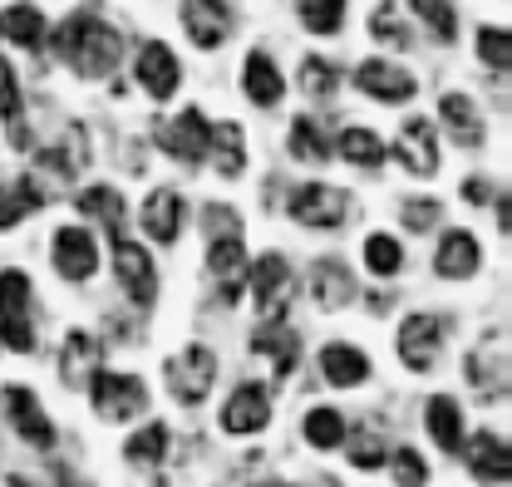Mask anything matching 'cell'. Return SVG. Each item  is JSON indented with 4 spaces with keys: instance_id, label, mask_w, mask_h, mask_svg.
<instances>
[{
    "instance_id": "16",
    "label": "cell",
    "mask_w": 512,
    "mask_h": 487,
    "mask_svg": "<svg viewBox=\"0 0 512 487\" xmlns=\"http://www.w3.org/2000/svg\"><path fill=\"white\" fill-rule=\"evenodd\" d=\"M133 74H138V84H143L153 99H173L178 84H183V64H178V55H173L168 45H158V40L138 50V69H133Z\"/></svg>"
},
{
    "instance_id": "26",
    "label": "cell",
    "mask_w": 512,
    "mask_h": 487,
    "mask_svg": "<svg viewBox=\"0 0 512 487\" xmlns=\"http://www.w3.org/2000/svg\"><path fill=\"white\" fill-rule=\"evenodd\" d=\"M207 158H212V168L222 178H242V168H247V138H242V128L237 123H217L212 138H207Z\"/></svg>"
},
{
    "instance_id": "44",
    "label": "cell",
    "mask_w": 512,
    "mask_h": 487,
    "mask_svg": "<svg viewBox=\"0 0 512 487\" xmlns=\"http://www.w3.org/2000/svg\"><path fill=\"white\" fill-rule=\"evenodd\" d=\"M439 212H444V207H439L434 197H409L399 217H404V227H409V232H429V227L439 222Z\"/></svg>"
},
{
    "instance_id": "23",
    "label": "cell",
    "mask_w": 512,
    "mask_h": 487,
    "mask_svg": "<svg viewBox=\"0 0 512 487\" xmlns=\"http://www.w3.org/2000/svg\"><path fill=\"white\" fill-rule=\"evenodd\" d=\"M424 428H429V438L439 443V453H458L463 448V409H458V399H429L424 404Z\"/></svg>"
},
{
    "instance_id": "27",
    "label": "cell",
    "mask_w": 512,
    "mask_h": 487,
    "mask_svg": "<svg viewBox=\"0 0 512 487\" xmlns=\"http://www.w3.org/2000/svg\"><path fill=\"white\" fill-rule=\"evenodd\" d=\"M0 40L20 45V50H40L45 45V15L35 5H10L0 10Z\"/></svg>"
},
{
    "instance_id": "11",
    "label": "cell",
    "mask_w": 512,
    "mask_h": 487,
    "mask_svg": "<svg viewBox=\"0 0 512 487\" xmlns=\"http://www.w3.org/2000/svg\"><path fill=\"white\" fill-rule=\"evenodd\" d=\"M207 138H212V123H207L202 109H183L173 123L158 128L163 153H173L178 163H202V158H207Z\"/></svg>"
},
{
    "instance_id": "18",
    "label": "cell",
    "mask_w": 512,
    "mask_h": 487,
    "mask_svg": "<svg viewBox=\"0 0 512 487\" xmlns=\"http://www.w3.org/2000/svg\"><path fill=\"white\" fill-rule=\"evenodd\" d=\"M138 222H143V232H148L153 242L173 246L178 237H183V197H178L173 187H158V192H148V202H143Z\"/></svg>"
},
{
    "instance_id": "13",
    "label": "cell",
    "mask_w": 512,
    "mask_h": 487,
    "mask_svg": "<svg viewBox=\"0 0 512 487\" xmlns=\"http://www.w3.org/2000/svg\"><path fill=\"white\" fill-rule=\"evenodd\" d=\"M55 271L74 286L99 271V242H94L89 227H60L55 232Z\"/></svg>"
},
{
    "instance_id": "42",
    "label": "cell",
    "mask_w": 512,
    "mask_h": 487,
    "mask_svg": "<svg viewBox=\"0 0 512 487\" xmlns=\"http://www.w3.org/2000/svg\"><path fill=\"white\" fill-rule=\"evenodd\" d=\"M370 35H375L380 45H394V50H409V45H414V40H409V25H404V20H394V10H389V5H380V10H375Z\"/></svg>"
},
{
    "instance_id": "5",
    "label": "cell",
    "mask_w": 512,
    "mask_h": 487,
    "mask_svg": "<svg viewBox=\"0 0 512 487\" xmlns=\"http://www.w3.org/2000/svg\"><path fill=\"white\" fill-rule=\"evenodd\" d=\"M163 369H168V389H173L178 404H202V399L212 394V384H217V355H212L207 345L178 350Z\"/></svg>"
},
{
    "instance_id": "1",
    "label": "cell",
    "mask_w": 512,
    "mask_h": 487,
    "mask_svg": "<svg viewBox=\"0 0 512 487\" xmlns=\"http://www.w3.org/2000/svg\"><path fill=\"white\" fill-rule=\"evenodd\" d=\"M55 50L79 79H104L124 60V35L114 25H104L94 10H79L55 30Z\"/></svg>"
},
{
    "instance_id": "6",
    "label": "cell",
    "mask_w": 512,
    "mask_h": 487,
    "mask_svg": "<svg viewBox=\"0 0 512 487\" xmlns=\"http://www.w3.org/2000/svg\"><path fill=\"white\" fill-rule=\"evenodd\" d=\"M291 217L301 227H316V232H335L345 217H350V197L330 183H306L291 192Z\"/></svg>"
},
{
    "instance_id": "48",
    "label": "cell",
    "mask_w": 512,
    "mask_h": 487,
    "mask_svg": "<svg viewBox=\"0 0 512 487\" xmlns=\"http://www.w3.org/2000/svg\"><path fill=\"white\" fill-rule=\"evenodd\" d=\"M5 487H35V483H30V478H20V473H15V478H5Z\"/></svg>"
},
{
    "instance_id": "4",
    "label": "cell",
    "mask_w": 512,
    "mask_h": 487,
    "mask_svg": "<svg viewBox=\"0 0 512 487\" xmlns=\"http://www.w3.org/2000/svg\"><path fill=\"white\" fill-rule=\"evenodd\" d=\"M394 355L404 360L409 374H429L444 355V320L439 315H409L399 320V335H394Z\"/></svg>"
},
{
    "instance_id": "2",
    "label": "cell",
    "mask_w": 512,
    "mask_h": 487,
    "mask_svg": "<svg viewBox=\"0 0 512 487\" xmlns=\"http://www.w3.org/2000/svg\"><path fill=\"white\" fill-rule=\"evenodd\" d=\"M0 345L15 355L35 350V325H30V276L25 271H0Z\"/></svg>"
},
{
    "instance_id": "39",
    "label": "cell",
    "mask_w": 512,
    "mask_h": 487,
    "mask_svg": "<svg viewBox=\"0 0 512 487\" xmlns=\"http://www.w3.org/2000/svg\"><path fill=\"white\" fill-rule=\"evenodd\" d=\"M409 5H414V15H419V20H424V25H429V30H434V35H439V40H453V35H458V15H453V0H409Z\"/></svg>"
},
{
    "instance_id": "21",
    "label": "cell",
    "mask_w": 512,
    "mask_h": 487,
    "mask_svg": "<svg viewBox=\"0 0 512 487\" xmlns=\"http://www.w3.org/2000/svg\"><path fill=\"white\" fill-rule=\"evenodd\" d=\"M252 350L271 360V374H276V379H286L291 369L301 365V335L286 330V325H261L252 335Z\"/></svg>"
},
{
    "instance_id": "15",
    "label": "cell",
    "mask_w": 512,
    "mask_h": 487,
    "mask_svg": "<svg viewBox=\"0 0 512 487\" xmlns=\"http://www.w3.org/2000/svg\"><path fill=\"white\" fill-rule=\"evenodd\" d=\"M5 414H10V428L30 443V448H55V424L45 419V409H40V399L30 394V389H5Z\"/></svg>"
},
{
    "instance_id": "36",
    "label": "cell",
    "mask_w": 512,
    "mask_h": 487,
    "mask_svg": "<svg viewBox=\"0 0 512 487\" xmlns=\"http://www.w3.org/2000/svg\"><path fill=\"white\" fill-rule=\"evenodd\" d=\"M291 158H296V163H325V158H330V143H325V133H320L316 119L291 123Z\"/></svg>"
},
{
    "instance_id": "10",
    "label": "cell",
    "mask_w": 512,
    "mask_h": 487,
    "mask_svg": "<svg viewBox=\"0 0 512 487\" xmlns=\"http://www.w3.org/2000/svg\"><path fill=\"white\" fill-rule=\"evenodd\" d=\"M394 158L414 173V178H434L439 173V133H434V123L429 119H409L399 128V138H394Z\"/></svg>"
},
{
    "instance_id": "43",
    "label": "cell",
    "mask_w": 512,
    "mask_h": 487,
    "mask_svg": "<svg viewBox=\"0 0 512 487\" xmlns=\"http://www.w3.org/2000/svg\"><path fill=\"white\" fill-rule=\"evenodd\" d=\"M301 89L311 94V99H330L335 94V64H325V60H311L301 64Z\"/></svg>"
},
{
    "instance_id": "47",
    "label": "cell",
    "mask_w": 512,
    "mask_h": 487,
    "mask_svg": "<svg viewBox=\"0 0 512 487\" xmlns=\"http://www.w3.org/2000/svg\"><path fill=\"white\" fill-rule=\"evenodd\" d=\"M463 197H468V202H488V197H493V183H488V178H468V183H463Z\"/></svg>"
},
{
    "instance_id": "33",
    "label": "cell",
    "mask_w": 512,
    "mask_h": 487,
    "mask_svg": "<svg viewBox=\"0 0 512 487\" xmlns=\"http://www.w3.org/2000/svg\"><path fill=\"white\" fill-rule=\"evenodd\" d=\"M301 433H306V443L311 448H340L345 443V419H340V409H330V404H316V409H306V419H301Z\"/></svg>"
},
{
    "instance_id": "28",
    "label": "cell",
    "mask_w": 512,
    "mask_h": 487,
    "mask_svg": "<svg viewBox=\"0 0 512 487\" xmlns=\"http://www.w3.org/2000/svg\"><path fill=\"white\" fill-rule=\"evenodd\" d=\"M439 119H444V128L463 143V148L483 143V119H478L473 99H463V94H444V99H439Z\"/></svg>"
},
{
    "instance_id": "32",
    "label": "cell",
    "mask_w": 512,
    "mask_h": 487,
    "mask_svg": "<svg viewBox=\"0 0 512 487\" xmlns=\"http://www.w3.org/2000/svg\"><path fill=\"white\" fill-rule=\"evenodd\" d=\"M45 207V197H40V187L30 183V178H20V183L0 187V232L5 227H20L30 212H40Z\"/></svg>"
},
{
    "instance_id": "29",
    "label": "cell",
    "mask_w": 512,
    "mask_h": 487,
    "mask_svg": "<svg viewBox=\"0 0 512 487\" xmlns=\"http://www.w3.org/2000/svg\"><path fill=\"white\" fill-rule=\"evenodd\" d=\"M79 212L84 217H94V222H104V232H109V242H119L124 237V197L114 192V187H89L84 197H79Z\"/></svg>"
},
{
    "instance_id": "9",
    "label": "cell",
    "mask_w": 512,
    "mask_h": 487,
    "mask_svg": "<svg viewBox=\"0 0 512 487\" xmlns=\"http://www.w3.org/2000/svg\"><path fill=\"white\" fill-rule=\"evenodd\" d=\"M266 424H271V394H266V384H252V379L237 384L232 399H227V409H222V428L232 438H252Z\"/></svg>"
},
{
    "instance_id": "14",
    "label": "cell",
    "mask_w": 512,
    "mask_h": 487,
    "mask_svg": "<svg viewBox=\"0 0 512 487\" xmlns=\"http://www.w3.org/2000/svg\"><path fill=\"white\" fill-rule=\"evenodd\" d=\"M355 84H360V94H370L380 104H409L414 89H419L409 69H399V64H389V60H365L355 69Z\"/></svg>"
},
{
    "instance_id": "17",
    "label": "cell",
    "mask_w": 512,
    "mask_h": 487,
    "mask_svg": "<svg viewBox=\"0 0 512 487\" xmlns=\"http://www.w3.org/2000/svg\"><path fill=\"white\" fill-rule=\"evenodd\" d=\"M286 301H291V266L271 251L252 266V305L256 315H276L286 310Z\"/></svg>"
},
{
    "instance_id": "30",
    "label": "cell",
    "mask_w": 512,
    "mask_h": 487,
    "mask_svg": "<svg viewBox=\"0 0 512 487\" xmlns=\"http://www.w3.org/2000/svg\"><path fill=\"white\" fill-rule=\"evenodd\" d=\"M94 369H99V340H94V335H84V330H69L64 355H60L64 384H84Z\"/></svg>"
},
{
    "instance_id": "37",
    "label": "cell",
    "mask_w": 512,
    "mask_h": 487,
    "mask_svg": "<svg viewBox=\"0 0 512 487\" xmlns=\"http://www.w3.org/2000/svg\"><path fill=\"white\" fill-rule=\"evenodd\" d=\"M296 10L311 35H335L345 25V0H296Z\"/></svg>"
},
{
    "instance_id": "24",
    "label": "cell",
    "mask_w": 512,
    "mask_h": 487,
    "mask_svg": "<svg viewBox=\"0 0 512 487\" xmlns=\"http://www.w3.org/2000/svg\"><path fill=\"white\" fill-rule=\"evenodd\" d=\"M242 89H247V99H252V104H261V109L281 104L286 84H281V69L271 64V55H261V50H252V55H247V64H242Z\"/></svg>"
},
{
    "instance_id": "12",
    "label": "cell",
    "mask_w": 512,
    "mask_h": 487,
    "mask_svg": "<svg viewBox=\"0 0 512 487\" xmlns=\"http://www.w3.org/2000/svg\"><path fill=\"white\" fill-rule=\"evenodd\" d=\"M242 271H247V246H242V232H222L207 246V276L222 286V301L237 305L242 296Z\"/></svg>"
},
{
    "instance_id": "49",
    "label": "cell",
    "mask_w": 512,
    "mask_h": 487,
    "mask_svg": "<svg viewBox=\"0 0 512 487\" xmlns=\"http://www.w3.org/2000/svg\"><path fill=\"white\" fill-rule=\"evenodd\" d=\"M256 487H286V483H256Z\"/></svg>"
},
{
    "instance_id": "34",
    "label": "cell",
    "mask_w": 512,
    "mask_h": 487,
    "mask_svg": "<svg viewBox=\"0 0 512 487\" xmlns=\"http://www.w3.org/2000/svg\"><path fill=\"white\" fill-rule=\"evenodd\" d=\"M168 443H173V433H168V428L148 424V428H138V433L124 443V458L128 463H138V468H153V463H163V458H168Z\"/></svg>"
},
{
    "instance_id": "3",
    "label": "cell",
    "mask_w": 512,
    "mask_h": 487,
    "mask_svg": "<svg viewBox=\"0 0 512 487\" xmlns=\"http://www.w3.org/2000/svg\"><path fill=\"white\" fill-rule=\"evenodd\" d=\"M89 399L99 409V419L109 424H124V419H138L148 409V389L138 374H114V369H94L89 374Z\"/></svg>"
},
{
    "instance_id": "35",
    "label": "cell",
    "mask_w": 512,
    "mask_h": 487,
    "mask_svg": "<svg viewBox=\"0 0 512 487\" xmlns=\"http://www.w3.org/2000/svg\"><path fill=\"white\" fill-rule=\"evenodd\" d=\"M20 114H25V99H20V79H15V69H10V64L0 60V119L10 123V138H15V148H25V143H30V133H25Z\"/></svg>"
},
{
    "instance_id": "20",
    "label": "cell",
    "mask_w": 512,
    "mask_h": 487,
    "mask_svg": "<svg viewBox=\"0 0 512 487\" xmlns=\"http://www.w3.org/2000/svg\"><path fill=\"white\" fill-rule=\"evenodd\" d=\"M468 468H473V478H478V483L503 487L512 478L508 438H503V433H478V438L468 443Z\"/></svg>"
},
{
    "instance_id": "46",
    "label": "cell",
    "mask_w": 512,
    "mask_h": 487,
    "mask_svg": "<svg viewBox=\"0 0 512 487\" xmlns=\"http://www.w3.org/2000/svg\"><path fill=\"white\" fill-rule=\"evenodd\" d=\"M463 369H468V384H473L478 394H493V389H498V379H503V360H498V365H488L478 350L468 355V365Z\"/></svg>"
},
{
    "instance_id": "41",
    "label": "cell",
    "mask_w": 512,
    "mask_h": 487,
    "mask_svg": "<svg viewBox=\"0 0 512 487\" xmlns=\"http://www.w3.org/2000/svg\"><path fill=\"white\" fill-rule=\"evenodd\" d=\"M389 468H394V487H429V463L419 458V448H404L399 443V453L389 458Z\"/></svg>"
},
{
    "instance_id": "25",
    "label": "cell",
    "mask_w": 512,
    "mask_h": 487,
    "mask_svg": "<svg viewBox=\"0 0 512 487\" xmlns=\"http://www.w3.org/2000/svg\"><path fill=\"white\" fill-rule=\"evenodd\" d=\"M311 296H316L320 310H340V305L355 301V281H350V271L340 266V261H316L311 266Z\"/></svg>"
},
{
    "instance_id": "38",
    "label": "cell",
    "mask_w": 512,
    "mask_h": 487,
    "mask_svg": "<svg viewBox=\"0 0 512 487\" xmlns=\"http://www.w3.org/2000/svg\"><path fill=\"white\" fill-rule=\"evenodd\" d=\"M365 266H370L375 276H399V271H404V251H399L394 237L375 232V237L365 242Z\"/></svg>"
},
{
    "instance_id": "7",
    "label": "cell",
    "mask_w": 512,
    "mask_h": 487,
    "mask_svg": "<svg viewBox=\"0 0 512 487\" xmlns=\"http://www.w3.org/2000/svg\"><path fill=\"white\" fill-rule=\"evenodd\" d=\"M114 276H119V286L128 291V301L138 305V310H148V305L158 301V266H153V251H143V246L128 242V237L114 242Z\"/></svg>"
},
{
    "instance_id": "31",
    "label": "cell",
    "mask_w": 512,
    "mask_h": 487,
    "mask_svg": "<svg viewBox=\"0 0 512 487\" xmlns=\"http://www.w3.org/2000/svg\"><path fill=\"white\" fill-rule=\"evenodd\" d=\"M340 158L350 163V168H365V173H375L384 163V143L375 128H345L340 133Z\"/></svg>"
},
{
    "instance_id": "19",
    "label": "cell",
    "mask_w": 512,
    "mask_h": 487,
    "mask_svg": "<svg viewBox=\"0 0 512 487\" xmlns=\"http://www.w3.org/2000/svg\"><path fill=\"white\" fill-rule=\"evenodd\" d=\"M478 266H483L478 237L473 232H444V242L434 251V271L444 281H468V276H478Z\"/></svg>"
},
{
    "instance_id": "8",
    "label": "cell",
    "mask_w": 512,
    "mask_h": 487,
    "mask_svg": "<svg viewBox=\"0 0 512 487\" xmlns=\"http://www.w3.org/2000/svg\"><path fill=\"white\" fill-rule=\"evenodd\" d=\"M232 5L227 0H183V30L197 50H217L232 35Z\"/></svg>"
},
{
    "instance_id": "22",
    "label": "cell",
    "mask_w": 512,
    "mask_h": 487,
    "mask_svg": "<svg viewBox=\"0 0 512 487\" xmlns=\"http://www.w3.org/2000/svg\"><path fill=\"white\" fill-rule=\"evenodd\" d=\"M320 374L335 384V389H355L370 379V355L355 350V345H325L320 350Z\"/></svg>"
},
{
    "instance_id": "45",
    "label": "cell",
    "mask_w": 512,
    "mask_h": 487,
    "mask_svg": "<svg viewBox=\"0 0 512 487\" xmlns=\"http://www.w3.org/2000/svg\"><path fill=\"white\" fill-rule=\"evenodd\" d=\"M350 463H355L360 473H375V468L389 463V453H384V443L375 438V433H360V438H355V448H350Z\"/></svg>"
},
{
    "instance_id": "40",
    "label": "cell",
    "mask_w": 512,
    "mask_h": 487,
    "mask_svg": "<svg viewBox=\"0 0 512 487\" xmlns=\"http://www.w3.org/2000/svg\"><path fill=\"white\" fill-rule=\"evenodd\" d=\"M478 60L488 64V69H498V74L512 64V40L503 25H483L478 30Z\"/></svg>"
}]
</instances>
